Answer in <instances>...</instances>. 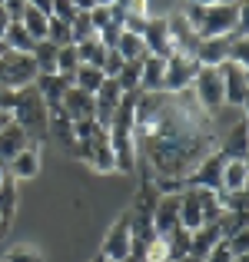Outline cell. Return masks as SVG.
Here are the masks:
<instances>
[{
    "label": "cell",
    "instance_id": "35",
    "mask_svg": "<svg viewBox=\"0 0 249 262\" xmlns=\"http://www.w3.org/2000/svg\"><path fill=\"white\" fill-rule=\"evenodd\" d=\"M123 63H127V60H123L116 50H107V57H103V67H100V70H103V77H110V80H113L116 73H120V67H123Z\"/></svg>",
    "mask_w": 249,
    "mask_h": 262
},
{
    "label": "cell",
    "instance_id": "15",
    "mask_svg": "<svg viewBox=\"0 0 249 262\" xmlns=\"http://www.w3.org/2000/svg\"><path fill=\"white\" fill-rule=\"evenodd\" d=\"M7 176L13 183H27V179L40 176V146H27L24 153H17L10 163H7Z\"/></svg>",
    "mask_w": 249,
    "mask_h": 262
},
{
    "label": "cell",
    "instance_id": "17",
    "mask_svg": "<svg viewBox=\"0 0 249 262\" xmlns=\"http://www.w3.org/2000/svg\"><path fill=\"white\" fill-rule=\"evenodd\" d=\"M123 100V90L116 86V80H103V86L93 93V103H96V123L100 126H110V116H113V110L120 106Z\"/></svg>",
    "mask_w": 249,
    "mask_h": 262
},
{
    "label": "cell",
    "instance_id": "19",
    "mask_svg": "<svg viewBox=\"0 0 249 262\" xmlns=\"http://www.w3.org/2000/svg\"><path fill=\"white\" fill-rule=\"evenodd\" d=\"M219 243H223V232H219V226H216V223H206V226H199L196 232H190V256L203 262Z\"/></svg>",
    "mask_w": 249,
    "mask_h": 262
},
{
    "label": "cell",
    "instance_id": "1",
    "mask_svg": "<svg viewBox=\"0 0 249 262\" xmlns=\"http://www.w3.org/2000/svg\"><path fill=\"white\" fill-rule=\"evenodd\" d=\"M47 116H50V106L44 103V96L37 93V86H24L13 93V110H10V120L17 126H24L27 133L33 136V143L40 146V140H47Z\"/></svg>",
    "mask_w": 249,
    "mask_h": 262
},
{
    "label": "cell",
    "instance_id": "18",
    "mask_svg": "<svg viewBox=\"0 0 249 262\" xmlns=\"http://www.w3.org/2000/svg\"><path fill=\"white\" fill-rule=\"evenodd\" d=\"M230 43H233V37H206V40H199L193 60L199 67H223L226 53H230Z\"/></svg>",
    "mask_w": 249,
    "mask_h": 262
},
{
    "label": "cell",
    "instance_id": "3",
    "mask_svg": "<svg viewBox=\"0 0 249 262\" xmlns=\"http://www.w3.org/2000/svg\"><path fill=\"white\" fill-rule=\"evenodd\" d=\"M70 153L77 156L80 163H87L93 173H116L113 149H110V129H103L100 136H93V140H87V143H73Z\"/></svg>",
    "mask_w": 249,
    "mask_h": 262
},
{
    "label": "cell",
    "instance_id": "10",
    "mask_svg": "<svg viewBox=\"0 0 249 262\" xmlns=\"http://www.w3.org/2000/svg\"><path fill=\"white\" fill-rule=\"evenodd\" d=\"M143 43H147L150 57L170 60L173 57V43H170V27H166V17H150L147 30H143Z\"/></svg>",
    "mask_w": 249,
    "mask_h": 262
},
{
    "label": "cell",
    "instance_id": "43",
    "mask_svg": "<svg viewBox=\"0 0 249 262\" xmlns=\"http://www.w3.org/2000/svg\"><path fill=\"white\" fill-rule=\"evenodd\" d=\"M10 24H13V20L7 17V10L0 7V40H4V33H7V27H10Z\"/></svg>",
    "mask_w": 249,
    "mask_h": 262
},
{
    "label": "cell",
    "instance_id": "5",
    "mask_svg": "<svg viewBox=\"0 0 249 262\" xmlns=\"http://www.w3.org/2000/svg\"><path fill=\"white\" fill-rule=\"evenodd\" d=\"M130 252H133V236H130V219H127V212H123L107 229L100 256H103V262H123V259H130Z\"/></svg>",
    "mask_w": 249,
    "mask_h": 262
},
{
    "label": "cell",
    "instance_id": "8",
    "mask_svg": "<svg viewBox=\"0 0 249 262\" xmlns=\"http://www.w3.org/2000/svg\"><path fill=\"white\" fill-rule=\"evenodd\" d=\"M60 113L67 116L70 123H80V120H96V103H93V93H83V90L70 86L60 100Z\"/></svg>",
    "mask_w": 249,
    "mask_h": 262
},
{
    "label": "cell",
    "instance_id": "7",
    "mask_svg": "<svg viewBox=\"0 0 249 262\" xmlns=\"http://www.w3.org/2000/svg\"><path fill=\"white\" fill-rule=\"evenodd\" d=\"M110 149H113V166H116V173L133 176L136 173V160H140L136 136L133 133H116V129H110Z\"/></svg>",
    "mask_w": 249,
    "mask_h": 262
},
{
    "label": "cell",
    "instance_id": "23",
    "mask_svg": "<svg viewBox=\"0 0 249 262\" xmlns=\"http://www.w3.org/2000/svg\"><path fill=\"white\" fill-rule=\"evenodd\" d=\"M47 140H57L64 146H73V123L67 120L60 110H50L47 116Z\"/></svg>",
    "mask_w": 249,
    "mask_h": 262
},
{
    "label": "cell",
    "instance_id": "9",
    "mask_svg": "<svg viewBox=\"0 0 249 262\" xmlns=\"http://www.w3.org/2000/svg\"><path fill=\"white\" fill-rule=\"evenodd\" d=\"M223 163H226V156L219 153H210L203 163H199L196 169H193L190 176L183 179V186H196V189H219V176H223Z\"/></svg>",
    "mask_w": 249,
    "mask_h": 262
},
{
    "label": "cell",
    "instance_id": "36",
    "mask_svg": "<svg viewBox=\"0 0 249 262\" xmlns=\"http://www.w3.org/2000/svg\"><path fill=\"white\" fill-rule=\"evenodd\" d=\"M120 33H123V27H120V24H107L103 30H96V37H100V43L107 47V50H113L116 40H120Z\"/></svg>",
    "mask_w": 249,
    "mask_h": 262
},
{
    "label": "cell",
    "instance_id": "12",
    "mask_svg": "<svg viewBox=\"0 0 249 262\" xmlns=\"http://www.w3.org/2000/svg\"><path fill=\"white\" fill-rule=\"evenodd\" d=\"M176 229H179V192L176 196H160V203L153 209V232L166 239Z\"/></svg>",
    "mask_w": 249,
    "mask_h": 262
},
{
    "label": "cell",
    "instance_id": "37",
    "mask_svg": "<svg viewBox=\"0 0 249 262\" xmlns=\"http://www.w3.org/2000/svg\"><path fill=\"white\" fill-rule=\"evenodd\" d=\"M73 13H77L73 0H53V7H50V17H57V20H67V24H70V20H73Z\"/></svg>",
    "mask_w": 249,
    "mask_h": 262
},
{
    "label": "cell",
    "instance_id": "22",
    "mask_svg": "<svg viewBox=\"0 0 249 262\" xmlns=\"http://www.w3.org/2000/svg\"><path fill=\"white\" fill-rule=\"evenodd\" d=\"M163 73H166V60H160V57H147L143 60L140 93H163Z\"/></svg>",
    "mask_w": 249,
    "mask_h": 262
},
{
    "label": "cell",
    "instance_id": "32",
    "mask_svg": "<svg viewBox=\"0 0 249 262\" xmlns=\"http://www.w3.org/2000/svg\"><path fill=\"white\" fill-rule=\"evenodd\" d=\"M70 33H73V43H83V40L96 37L93 24H90V13H83V10L73 13V20H70Z\"/></svg>",
    "mask_w": 249,
    "mask_h": 262
},
{
    "label": "cell",
    "instance_id": "33",
    "mask_svg": "<svg viewBox=\"0 0 249 262\" xmlns=\"http://www.w3.org/2000/svg\"><path fill=\"white\" fill-rule=\"evenodd\" d=\"M166 246H170V262L190 256V232H186V229H176L173 236H166Z\"/></svg>",
    "mask_w": 249,
    "mask_h": 262
},
{
    "label": "cell",
    "instance_id": "47",
    "mask_svg": "<svg viewBox=\"0 0 249 262\" xmlns=\"http://www.w3.org/2000/svg\"><path fill=\"white\" fill-rule=\"evenodd\" d=\"M186 4H210V0H186Z\"/></svg>",
    "mask_w": 249,
    "mask_h": 262
},
{
    "label": "cell",
    "instance_id": "25",
    "mask_svg": "<svg viewBox=\"0 0 249 262\" xmlns=\"http://www.w3.org/2000/svg\"><path fill=\"white\" fill-rule=\"evenodd\" d=\"M113 50L120 53L127 63H130V60H147V57H150V53H147V43H143V37H133V33H127V30L120 33V40H116Z\"/></svg>",
    "mask_w": 249,
    "mask_h": 262
},
{
    "label": "cell",
    "instance_id": "31",
    "mask_svg": "<svg viewBox=\"0 0 249 262\" xmlns=\"http://www.w3.org/2000/svg\"><path fill=\"white\" fill-rule=\"evenodd\" d=\"M77 67H80V57H77V47H60L57 50V73L60 77H70L73 80V73H77Z\"/></svg>",
    "mask_w": 249,
    "mask_h": 262
},
{
    "label": "cell",
    "instance_id": "46",
    "mask_svg": "<svg viewBox=\"0 0 249 262\" xmlns=\"http://www.w3.org/2000/svg\"><path fill=\"white\" fill-rule=\"evenodd\" d=\"M4 179H7V166H4V163H0V183H4Z\"/></svg>",
    "mask_w": 249,
    "mask_h": 262
},
{
    "label": "cell",
    "instance_id": "11",
    "mask_svg": "<svg viewBox=\"0 0 249 262\" xmlns=\"http://www.w3.org/2000/svg\"><path fill=\"white\" fill-rule=\"evenodd\" d=\"M166 27H170L173 53H186V57H193V53H196V47H199V37H196V30L186 24L183 13H170V17H166Z\"/></svg>",
    "mask_w": 249,
    "mask_h": 262
},
{
    "label": "cell",
    "instance_id": "42",
    "mask_svg": "<svg viewBox=\"0 0 249 262\" xmlns=\"http://www.w3.org/2000/svg\"><path fill=\"white\" fill-rule=\"evenodd\" d=\"M73 7H77V10H83V13H90L93 7H100V0H73Z\"/></svg>",
    "mask_w": 249,
    "mask_h": 262
},
{
    "label": "cell",
    "instance_id": "13",
    "mask_svg": "<svg viewBox=\"0 0 249 262\" xmlns=\"http://www.w3.org/2000/svg\"><path fill=\"white\" fill-rule=\"evenodd\" d=\"M27 146H37V143H33V136L27 133L24 126H17L13 120L7 123L4 129H0V163H4V166H7V163H10L17 153H24Z\"/></svg>",
    "mask_w": 249,
    "mask_h": 262
},
{
    "label": "cell",
    "instance_id": "29",
    "mask_svg": "<svg viewBox=\"0 0 249 262\" xmlns=\"http://www.w3.org/2000/svg\"><path fill=\"white\" fill-rule=\"evenodd\" d=\"M77 47V57L80 63H90V67H103V57H107V47L100 43V37H90L83 43H73Z\"/></svg>",
    "mask_w": 249,
    "mask_h": 262
},
{
    "label": "cell",
    "instance_id": "45",
    "mask_svg": "<svg viewBox=\"0 0 249 262\" xmlns=\"http://www.w3.org/2000/svg\"><path fill=\"white\" fill-rule=\"evenodd\" d=\"M173 262H199V259H193V256H183V259H173Z\"/></svg>",
    "mask_w": 249,
    "mask_h": 262
},
{
    "label": "cell",
    "instance_id": "16",
    "mask_svg": "<svg viewBox=\"0 0 249 262\" xmlns=\"http://www.w3.org/2000/svg\"><path fill=\"white\" fill-rule=\"evenodd\" d=\"M33 86H37V93L44 96L47 106L57 110V106H60V100H64V93L73 86V80H70V77H60V73H37Z\"/></svg>",
    "mask_w": 249,
    "mask_h": 262
},
{
    "label": "cell",
    "instance_id": "20",
    "mask_svg": "<svg viewBox=\"0 0 249 262\" xmlns=\"http://www.w3.org/2000/svg\"><path fill=\"white\" fill-rule=\"evenodd\" d=\"M246 136H249V123H246V116H239V123H236V126H230V136H226L216 149L226 156V160H246V153H249Z\"/></svg>",
    "mask_w": 249,
    "mask_h": 262
},
{
    "label": "cell",
    "instance_id": "28",
    "mask_svg": "<svg viewBox=\"0 0 249 262\" xmlns=\"http://www.w3.org/2000/svg\"><path fill=\"white\" fill-rule=\"evenodd\" d=\"M20 24H24V30L30 33L33 40H47V27H50V17L40 10H33V7H27L24 17H20Z\"/></svg>",
    "mask_w": 249,
    "mask_h": 262
},
{
    "label": "cell",
    "instance_id": "4",
    "mask_svg": "<svg viewBox=\"0 0 249 262\" xmlns=\"http://www.w3.org/2000/svg\"><path fill=\"white\" fill-rule=\"evenodd\" d=\"M199 63L193 57H186V53H173L170 60H166V73H163V93L170 96H179L186 93V90L193 86V77H196Z\"/></svg>",
    "mask_w": 249,
    "mask_h": 262
},
{
    "label": "cell",
    "instance_id": "21",
    "mask_svg": "<svg viewBox=\"0 0 249 262\" xmlns=\"http://www.w3.org/2000/svg\"><path fill=\"white\" fill-rule=\"evenodd\" d=\"M249 183V160H226L223 176H219V189L223 192H239Z\"/></svg>",
    "mask_w": 249,
    "mask_h": 262
},
{
    "label": "cell",
    "instance_id": "38",
    "mask_svg": "<svg viewBox=\"0 0 249 262\" xmlns=\"http://www.w3.org/2000/svg\"><path fill=\"white\" fill-rule=\"evenodd\" d=\"M90 24H93V30H103L107 24H113L110 7H93V10H90Z\"/></svg>",
    "mask_w": 249,
    "mask_h": 262
},
{
    "label": "cell",
    "instance_id": "2",
    "mask_svg": "<svg viewBox=\"0 0 249 262\" xmlns=\"http://www.w3.org/2000/svg\"><path fill=\"white\" fill-rule=\"evenodd\" d=\"M193 93H196V106L206 116H216L226 106L223 96V77H219L216 67H199L196 77H193Z\"/></svg>",
    "mask_w": 249,
    "mask_h": 262
},
{
    "label": "cell",
    "instance_id": "50",
    "mask_svg": "<svg viewBox=\"0 0 249 262\" xmlns=\"http://www.w3.org/2000/svg\"><path fill=\"white\" fill-rule=\"evenodd\" d=\"M0 4H4V0H0Z\"/></svg>",
    "mask_w": 249,
    "mask_h": 262
},
{
    "label": "cell",
    "instance_id": "6",
    "mask_svg": "<svg viewBox=\"0 0 249 262\" xmlns=\"http://www.w3.org/2000/svg\"><path fill=\"white\" fill-rule=\"evenodd\" d=\"M216 70H219V77H223L226 106L246 110V100H249V70H246V67H236V63H223V67H216Z\"/></svg>",
    "mask_w": 249,
    "mask_h": 262
},
{
    "label": "cell",
    "instance_id": "39",
    "mask_svg": "<svg viewBox=\"0 0 249 262\" xmlns=\"http://www.w3.org/2000/svg\"><path fill=\"white\" fill-rule=\"evenodd\" d=\"M0 7L7 10V17H10L13 24H20V17H24V10H27V0H4Z\"/></svg>",
    "mask_w": 249,
    "mask_h": 262
},
{
    "label": "cell",
    "instance_id": "49",
    "mask_svg": "<svg viewBox=\"0 0 249 262\" xmlns=\"http://www.w3.org/2000/svg\"><path fill=\"white\" fill-rule=\"evenodd\" d=\"M93 262H103V256H96V259H93Z\"/></svg>",
    "mask_w": 249,
    "mask_h": 262
},
{
    "label": "cell",
    "instance_id": "44",
    "mask_svg": "<svg viewBox=\"0 0 249 262\" xmlns=\"http://www.w3.org/2000/svg\"><path fill=\"white\" fill-rule=\"evenodd\" d=\"M7 123H10V113H4V110H0V129H4Z\"/></svg>",
    "mask_w": 249,
    "mask_h": 262
},
{
    "label": "cell",
    "instance_id": "41",
    "mask_svg": "<svg viewBox=\"0 0 249 262\" xmlns=\"http://www.w3.org/2000/svg\"><path fill=\"white\" fill-rule=\"evenodd\" d=\"M27 7H33V10H40V13H47V17H50L53 0H27Z\"/></svg>",
    "mask_w": 249,
    "mask_h": 262
},
{
    "label": "cell",
    "instance_id": "26",
    "mask_svg": "<svg viewBox=\"0 0 249 262\" xmlns=\"http://www.w3.org/2000/svg\"><path fill=\"white\" fill-rule=\"evenodd\" d=\"M103 70L100 67H90V63H80L77 67V73H73V86L83 90V93H96V90L103 86Z\"/></svg>",
    "mask_w": 249,
    "mask_h": 262
},
{
    "label": "cell",
    "instance_id": "30",
    "mask_svg": "<svg viewBox=\"0 0 249 262\" xmlns=\"http://www.w3.org/2000/svg\"><path fill=\"white\" fill-rule=\"evenodd\" d=\"M47 40H50L53 47H70L73 43V33H70V24L67 20H57V17H50V27H47Z\"/></svg>",
    "mask_w": 249,
    "mask_h": 262
},
{
    "label": "cell",
    "instance_id": "48",
    "mask_svg": "<svg viewBox=\"0 0 249 262\" xmlns=\"http://www.w3.org/2000/svg\"><path fill=\"white\" fill-rule=\"evenodd\" d=\"M4 53H7V47H4V40H0V57H4Z\"/></svg>",
    "mask_w": 249,
    "mask_h": 262
},
{
    "label": "cell",
    "instance_id": "40",
    "mask_svg": "<svg viewBox=\"0 0 249 262\" xmlns=\"http://www.w3.org/2000/svg\"><path fill=\"white\" fill-rule=\"evenodd\" d=\"M203 262H236V259H233V252L226 249V243H219V246H216V249H213Z\"/></svg>",
    "mask_w": 249,
    "mask_h": 262
},
{
    "label": "cell",
    "instance_id": "24",
    "mask_svg": "<svg viewBox=\"0 0 249 262\" xmlns=\"http://www.w3.org/2000/svg\"><path fill=\"white\" fill-rule=\"evenodd\" d=\"M33 63H37V73H57V47L50 40H37L30 50Z\"/></svg>",
    "mask_w": 249,
    "mask_h": 262
},
{
    "label": "cell",
    "instance_id": "34",
    "mask_svg": "<svg viewBox=\"0 0 249 262\" xmlns=\"http://www.w3.org/2000/svg\"><path fill=\"white\" fill-rule=\"evenodd\" d=\"M4 262H47V259H44V252H40V249L20 243V246H13V249L4 256Z\"/></svg>",
    "mask_w": 249,
    "mask_h": 262
},
{
    "label": "cell",
    "instance_id": "27",
    "mask_svg": "<svg viewBox=\"0 0 249 262\" xmlns=\"http://www.w3.org/2000/svg\"><path fill=\"white\" fill-rule=\"evenodd\" d=\"M33 43H37V40L24 30V24H10V27H7V33H4V47H7V50H13V53H30Z\"/></svg>",
    "mask_w": 249,
    "mask_h": 262
},
{
    "label": "cell",
    "instance_id": "14",
    "mask_svg": "<svg viewBox=\"0 0 249 262\" xmlns=\"http://www.w3.org/2000/svg\"><path fill=\"white\" fill-rule=\"evenodd\" d=\"M203 226V206H199V189L196 186H183L179 189V229L196 232Z\"/></svg>",
    "mask_w": 249,
    "mask_h": 262
}]
</instances>
